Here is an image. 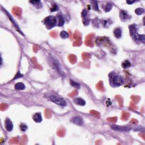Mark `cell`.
I'll list each match as a JSON object with an SVG mask.
<instances>
[{
	"label": "cell",
	"mask_w": 145,
	"mask_h": 145,
	"mask_svg": "<svg viewBox=\"0 0 145 145\" xmlns=\"http://www.w3.org/2000/svg\"><path fill=\"white\" fill-rule=\"evenodd\" d=\"M45 97L49 101L52 102L58 105H60V106L62 107H65L67 105V102L65 99L60 96L59 95L54 94H45Z\"/></svg>",
	"instance_id": "6da1fadb"
},
{
	"label": "cell",
	"mask_w": 145,
	"mask_h": 145,
	"mask_svg": "<svg viewBox=\"0 0 145 145\" xmlns=\"http://www.w3.org/2000/svg\"><path fill=\"white\" fill-rule=\"evenodd\" d=\"M124 82L123 77L119 74H113V75L110 77L109 83L112 87H119L123 85Z\"/></svg>",
	"instance_id": "7a4b0ae2"
},
{
	"label": "cell",
	"mask_w": 145,
	"mask_h": 145,
	"mask_svg": "<svg viewBox=\"0 0 145 145\" xmlns=\"http://www.w3.org/2000/svg\"><path fill=\"white\" fill-rule=\"evenodd\" d=\"M44 24L48 29H52L58 24V19L57 16L53 15L47 16L44 19Z\"/></svg>",
	"instance_id": "3957f363"
},
{
	"label": "cell",
	"mask_w": 145,
	"mask_h": 145,
	"mask_svg": "<svg viewBox=\"0 0 145 145\" xmlns=\"http://www.w3.org/2000/svg\"><path fill=\"white\" fill-rule=\"evenodd\" d=\"M48 60L49 63L50 64V66L52 68L57 70L60 75H65V73H64V72L62 71V69L61 66L60 62H59V61L57 59L54 58V57L52 56H50V57L48 58Z\"/></svg>",
	"instance_id": "277c9868"
},
{
	"label": "cell",
	"mask_w": 145,
	"mask_h": 145,
	"mask_svg": "<svg viewBox=\"0 0 145 145\" xmlns=\"http://www.w3.org/2000/svg\"><path fill=\"white\" fill-rule=\"evenodd\" d=\"M130 34L132 37L134 39L135 41H138V42H142L145 43V35L138 34L137 30L136 27L134 26H130Z\"/></svg>",
	"instance_id": "5b68a950"
},
{
	"label": "cell",
	"mask_w": 145,
	"mask_h": 145,
	"mask_svg": "<svg viewBox=\"0 0 145 145\" xmlns=\"http://www.w3.org/2000/svg\"><path fill=\"white\" fill-rule=\"evenodd\" d=\"M71 121H72V123H75V124L77 125H80V126H81V125H82L84 123L83 118H82V117L79 116L73 117L71 119Z\"/></svg>",
	"instance_id": "8992f818"
},
{
	"label": "cell",
	"mask_w": 145,
	"mask_h": 145,
	"mask_svg": "<svg viewBox=\"0 0 145 145\" xmlns=\"http://www.w3.org/2000/svg\"><path fill=\"white\" fill-rule=\"evenodd\" d=\"M111 128L113 130H115L121 131H129L131 130V128L129 126H122L115 125H111Z\"/></svg>",
	"instance_id": "52a82bcc"
},
{
	"label": "cell",
	"mask_w": 145,
	"mask_h": 145,
	"mask_svg": "<svg viewBox=\"0 0 145 145\" xmlns=\"http://www.w3.org/2000/svg\"><path fill=\"white\" fill-rule=\"evenodd\" d=\"M5 127L7 131H11L13 130L14 125L10 119L9 118H7L5 121Z\"/></svg>",
	"instance_id": "ba28073f"
},
{
	"label": "cell",
	"mask_w": 145,
	"mask_h": 145,
	"mask_svg": "<svg viewBox=\"0 0 145 145\" xmlns=\"http://www.w3.org/2000/svg\"><path fill=\"white\" fill-rule=\"evenodd\" d=\"M120 17L121 20L123 21V22H124L125 21H127L128 19H130V15L129 14H128L127 11L124 10L120 11Z\"/></svg>",
	"instance_id": "9c48e42d"
},
{
	"label": "cell",
	"mask_w": 145,
	"mask_h": 145,
	"mask_svg": "<svg viewBox=\"0 0 145 145\" xmlns=\"http://www.w3.org/2000/svg\"><path fill=\"white\" fill-rule=\"evenodd\" d=\"M74 103L80 106H85L86 105V101L81 98H75L73 100Z\"/></svg>",
	"instance_id": "30bf717a"
},
{
	"label": "cell",
	"mask_w": 145,
	"mask_h": 145,
	"mask_svg": "<svg viewBox=\"0 0 145 145\" xmlns=\"http://www.w3.org/2000/svg\"><path fill=\"white\" fill-rule=\"evenodd\" d=\"M34 121L36 123H40L43 121L42 114L40 113H36L32 117Z\"/></svg>",
	"instance_id": "8fae6325"
},
{
	"label": "cell",
	"mask_w": 145,
	"mask_h": 145,
	"mask_svg": "<svg viewBox=\"0 0 145 145\" xmlns=\"http://www.w3.org/2000/svg\"><path fill=\"white\" fill-rule=\"evenodd\" d=\"M122 32H122V29L120 27L116 28V29H115L114 31H113L114 35L117 39L121 38L122 36Z\"/></svg>",
	"instance_id": "7c38bea8"
},
{
	"label": "cell",
	"mask_w": 145,
	"mask_h": 145,
	"mask_svg": "<svg viewBox=\"0 0 145 145\" xmlns=\"http://www.w3.org/2000/svg\"><path fill=\"white\" fill-rule=\"evenodd\" d=\"M25 88V85H24V83H22V82H18V83H16L15 85V89L16 90L22 91L24 90Z\"/></svg>",
	"instance_id": "4fadbf2b"
},
{
	"label": "cell",
	"mask_w": 145,
	"mask_h": 145,
	"mask_svg": "<svg viewBox=\"0 0 145 145\" xmlns=\"http://www.w3.org/2000/svg\"><path fill=\"white\" fill-rule=\"evenodd\" d=\"M29 2L33 6H35L36 9H39L42 7V4L40 1H31Z\"/></svg>",
	"instance_id": "5bb4252c"
},
{
	"label": "cell",
	"mask_w": 145,
	"mask_h": 145,
	"mask_svg": "<svg viewBox=\"0 0 145 145\" xmlns=\"http://www.w3.org/2000/svg\"><path fill=\"white\" fill-rule=\"evenodd\" d=\"M56 16L57 18V19H58V24H57V26L61 27V26H63L64 24V23H65V21H64V18L62 15L58 14Z\"/></svg>",
	"instance_id": "9a60e30c"
},
{
	"label": "cell",
	"mask_w": 145,
	"mask_h": 145,
	"mask_svg": "<svg viewBox=\"0 0 145 145\" xmlns=\"http://www.w3.org/2000/svg\"><path fill=\"white\" fill-rule=\"evenodd\" d=\"M5 12H6V14L7 15H8V16H9V19H10L11 21H12V22H13V24H14V26H15V28L16 29H17V30H18V31H19V32L21 33V34L22 35H23V33L21 32V31L20 30V29H19V27H18V26L17 25V24H16V23H15V21H14V20L13 21V18H12V16H11V15H10V14H9V13L7 12V11H6L5 10Z\"/></svg>",
	"instance_id": "2e32d148"
},
{
	"label": "cell",
	"mask_w": 145,
	"mask_h": 145,
	"mask_svg": "<svg viewBox=\"0 0 145 145\" xmlns=\"http://www.w3.org/2000/svg\"><path fill=\"white\" fill-rule=\"evenodd\" d=\"M70 83L72 86L75 87V88H80V83H78V82H75L74 80H70Z\"/></svg>",
	"instance_id": "e0dca14e"
},
{
	"label": "cell",
	"mask_w": 145,
	"mask_h": 145,
	"mask_svg": "<svg viewBox=\"0 0 145 145\" xmlns=\"http://www.w3.org/2000/svg\"><path fill=\"white\" fill-rule=\"evenodd\" d=\"M112 8V5L110 4V3H108L107 4L105 5L104 7H103V9H104V10L105 12L108 13L109 11H111Z\"/></svg>",
	"instance_id": "ac0fdd59"
},
{
	"label": "cell",
	"mask_w": 145,
	"mask_h": 145,
	"mask_svg": "<svg viewBox=\"0 0 145 145\" xmlns=\"http://www.w3.org/2000/svg\"><path fill=\"white\" fill-rule=\"evenodd\" d=\"M131 64L130 62L128 60H125L124 62H123L122 64V66L123 69H128L129 67H130Z\"/></svg>",
	"instance_id": "d6986e66"
},
{
	"label": "cell",
	"mask_w": 145,
	"mask_h": 145,
	"mask_svg": "<svg viewBox=\"0 0 145 145\" xmlns=\"http://www.w3.org/2000/svg\"><path fill=\"white\" fill-rule=\"evenodd\" d=\"M60 36L61 38L64 39L68 38L69 36L68 33H67L66 31H62L61 32H60Z\"/></svg>",
	"instance_id": "ffe728a7"
},
{
	"label": "cell",
	"mask_w": 145,
	"mask_h": 145,
	"mask_svg": "<svg viewBox=\"0 0 145 145\" xmlns=\"http://www.w3.org/2000/svg\"><path fill=\"white\" fill-rule=\"evenodd\" d=\"M135 13L137 15H141L145 13V10L143 8H138L135 10Z\"/></svg>",
	"instance_id": "44dd1931"
},
{
	"label": "cell",
	"mask_w": 145,
	"mask_h": 145,
	"mask_svg": "<svg viewBox=\"0 0 145 145\" xmlns=\"http://www.w3.org/2000/svg\"><path fill=\"white\" fill-rule=\"evenodd\" d=\"M92 3H93V5H92V6H93V8L94 9V10L98 11L99 10V6L98 5V2L97 1H91Z\"/></svg>",
	"instance_id": "7402d4cb"
},
{
	"label": "cell",
	"mask_w": 145,
	"mask_h": 145,
	"mask_svg": "<svg viewBox=\"0 0 145 145\" xmlns=\"http://www.w3.org/2000/svg\"><path fill=\"white\" fill-rule=\"evenodd\" d=\"M20 127H21V130L22 131H24V132L27 130V129H28V127L27 125H26L25 124H23V123H22V124L21 125Z\"/></svg>",
	"instance_id": "603a6c76"
},
{
	"label": "cell",
	"mask_w": 145,
	"mask_h": 145,
	"mask_svg": "<svg viewBox=\"0 0 145 145\" xmlns=\"http://www.w3.org/2000/svg\"><path fill=\"white\" fill-rule=\"evenodd\" d=\"M58 10V7L57 6V5L54 4L53 6V7H52L51 9V10L52 11H56Z\"/></svg>",
	"instance_id": "cb8c5ba5"
},
{
	"label": "cell",
	"mask_w": 145,
	"mask_h": 145,
	"mask_svg": "<svg viewBox=\"0 0 145 145\" xmlns=\"http://www.w3.org/2000/svg\"><path fill=\"white\" fill-rule=\"evenodd\" d=\"M23 77V75L22 74L20 73V72H18L17 74H16V75H15V77L14 80H16V79L18 78H22V77Z\"/></svg>",
	"instance_id": "d4e9b609"
},
{
	"label": "cell",
	"mask_w": 145,
	"mask_h": 145,
	"mask_svg": "<svg viewBox=\"0 0 145 145\" xmlns=\"http://www.w3.org/2000/svg\"><path fill=\"white\" fill-rule=\"evenodd\" d=\"M136 1H126V3H128L129 5L133 4V3H134Z\"/></svg>",
	"instance_id": "484cf974"
}]
</instances>
